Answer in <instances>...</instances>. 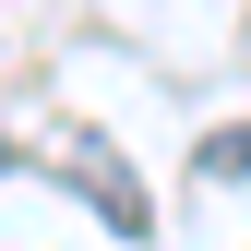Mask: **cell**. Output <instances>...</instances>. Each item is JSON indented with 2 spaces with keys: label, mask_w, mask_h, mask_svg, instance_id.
<instances>
[{
  "label": "cell",
  "mask_w": 251,
  "mask_h": 251,
  "mask_svg": "<svg viewBox=\"0 0 251 251\" xmlns=\"http://www.w3.org/2000/svg\"><path fill=\"white\" fill-rule=\"evenodd\" d=\"M60 179H84V192H96V215H108L120 239H144V227H155V203H144V179L120 168V144H108V132H72V144H60Z\"/></svg>",
  "instance_id": "6da1fadb"
},
{
  "label": "cell",
  "mask_w": 251,
  "mask_h": 251,
  "mask_svg": "<svg viewBox=\"0 0 251 251\" xmlns=\"http://www.w3.org/2000/svg\"><path fill=\"white\" fill-rule=\"evenodd\" d=\"M203 168H215V179H239V168H251V120H239V132H215V144H203Z\"/></svg>",
  "instance_id": "7a4b0ae2"
}]
</instances>
